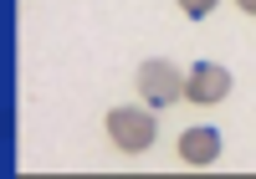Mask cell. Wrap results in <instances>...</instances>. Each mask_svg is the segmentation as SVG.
Instances as JSON below:
<instances>
[{"instance_id":"5b68a950","label":"cell","mask_w":256,"mask_h":179,"mask_svg":"<svg viewBox=\"0 0 256 179\" xmlns=\"http://www.w3.org/2000/svg\"><path fill=\"white\" fill-rule=\"evenodd\" d=\"M216 6H220V0H180V10H184L190 20H205V16L216 10Z\"/></svg>"},{"instance_id":"6da1fadb","label":"cell","mask_w":256,"mask_h":179,"mask_svg":"<svg viewBox=\"0 0 256 179\" xmlns=\"http://www.w3.org/2000/svg\"><path fill=\"white\" fill-rule=\"evenodd\" d=\"M134 87H138V98L148 108H174L184 98V72L174 62H159V56H148L138 62V72H134Z\"/></svg>"},{"instance_id":"3957f363","label":"cell","mask_w":256,"mask_h":179,"mask_svg":"<svg viewBox=\"0 0 256 179\" xmlns=\"http://www.w3.org/2000/svg\"><path fill=\"white\" fill-rule=\"evenodd\" d=\"M184 98L200 102V108L226 102V98H230V72H226V66H216V62H200L195 72L184 77Z\"/></svg>"},{"instance_id":"277c9868","label":"cell","mask_w":256,"mask_h":179,"mask_svg":"<svg viewBox=\"0 0 256 179\" xmlns=\"http://www.w3.org/2000/svg\"><path fill=\"white\" fill-rule=\"evenodd\" d=\"M180 159L184 164H216L220 159V133L216 128H184L180 133Z\"/></svg>"},{"instance_id":"8992f818","label":"cell","mask_w":256,"mask_h":179,"mask_svg":"<svg viewBox=\"0 0 256 179\" xmlns=\"http://www.w3.org/2000/svg\"><path fill=\"white\" fill-rule=\"evenodd\" d=\"M236 6H241V10H246V16H256V0H236Z\"/></svg>"},{"instance_id":"7a4b0ae2","label":"cell","mask_w":256,"mask_h":179,"mask_svg":"<svg viewBox=\"0 0 256 179\" xmlns=\"http://www.w3.org/2000/svg\"><path fill=\"white\" fill-rule=\"evenodd\" d=\"M154 133H159V123H154L148 108H113L108 113V138L123 154H148L154 148Z\"/></svg>"}]
</instances>
